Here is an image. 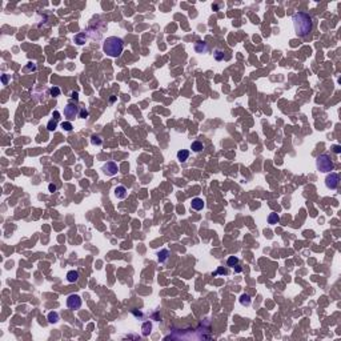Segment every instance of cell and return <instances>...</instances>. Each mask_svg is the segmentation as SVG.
<instances>
[{
  "label": "cell",
  "mask_w": 341,
  "mask_h": 341,
  "mask_svg": "<svg viewBox=\"0 0 341 341\" xmlns=\"http://www.w3.org/2000/svg\"><path fill=\"white\" fill-rule=\"evenodd\" d=\"M215 59L217 60V61L223 60V59H224V51H221V50H216V51H215Z\"/></svg>",
  "instance_id": "obj_25"
},
{
  "label": "cell",
  "mask_w": 341,
  "mask_h": 341,
  "mask_svg": "<svg viewBox=\"0 0 341 341\" xmlns=\"http://www.w3.org/2000/svg\"><path fill=\"white\" fill-rule=\"evenodd\" d=\"M235 272H237V273H240V272H241V268L236 265V268H235Z\"/></svg>",
  "instance_id": "obj_33"
},
{
  "label": "cell",
  "mask_w": 341,
  "mask_h": 341,
  "mask_svg": "<svg viewBox=\"0 0 341 341\" xmlns=\"http://www.w3.org/2000/svg\"><path fill=\"white\" fill-rule=\"evenodd\" d=\"M64 116L68 119V120H73L79 116V108L75 105V104H71L68 103L65 107H64Z\"/></svg>",
  "instance_id": "obj_6"
},
{
  "label": "cell",
  "mask_w": 341,
  "mask_h": 341,
  "mask_svg": "<svg viewBox=\"0 0 341 341\" xmlns=\"http://www.w3.org/2000/svg\"><path fill=\"white\" fill-rule=\"evenodd\" d=\"M54 116H55V120H57V119H59V112L55 111V112H54Z\"/></svg>",
  "instance_id": "obj_32"
},
{
  "label": "cell",
  "mask_w": 341,
  "mask_h": 341,
  "mask_svg": "<svg viewBox=\"0 0 341 341\" xmlns=\"http://www.w3.org/2000/svg\"><path fill=\"white\" fill-rule=\"evenodd\" d=\"M115 196L117 199H120V200H124L128 196V191H127V188L124 187V185H117L115 188Z\"/></svg>",
  "instance_id": "obj_9"
},
{
  "label": "cell",
  "mask_w": 341,
  "mask_h": 341,
  "mask_svg": "<svg viewBox=\"0 0 341 341\" xmlns=\"http://www.w3.org/2000/svg\"><path fill=\"white\" fill-rule=\"evenodd\" d=\"M103 172L107 176H115L119 172V167L116 165V163H113V161H108L103 165Z\"/></svg>",
  "instance_id": "obj_7"
},
{
  "label": "cell",
  "mask_w": 341,
  "mask_h": 341,
  "mask_svg": "<svg viewBox=\"0 0 341 341\" xmlns=\"http://www.w3.org/2000/svg\"><path fill=\"white\" fill-rule=\"evenodd\" d=\"M124 50V42L123 39L117 38V36H109L105 39L103 44V51L111 57H119Z\"/></svg>",
  "instance_id": "obj_2"
},
{
  "label": "cell",
  "mask_w": 341,
  "mask_h": 341,
  "mask_svg": "<svg viewBox=\"0 0 341 341\" xmlns=\"http://www.w3.org/2000/svg\"><path fill=\"white\" fill-rule=\"evenodd\" d=\"M191 149L193 151V152H196V153H199V152H201L204 149V145H203L201 141L196 140V141H193V143L191 144Z\"/></svg>",
  "instance_id": "obj_15"
},
{
  "label": "cell",
  "mask_w": 341,
  "mask_h": 341,
  "mask_svg": "<svg viewBox=\"0 0 341 341\" xmlns=\"http://www.w3.org/2000/svg\"><path fill=\"white\" fill-rule=\"evenodd\" d=\"M79 280V272L77 271H69L67 273V281L68 283H76Z\"/></svg>",
  "instance_id": "obj_13"
},
{
  "label": "cell",
  "mask_w": 341,
  "mask_h": 341,
  "mask_svg": "<svg viewBox=\"0 0 341 341\" xmlns=\"http://www.w3.org/2000/svg\"><path fill=\"white\" fill-rule=\"evenodd\" d=\"M169 256H171V253H169V251H168V249L160 251L159 253H157V260H159V263H165Z\"/></svg>",
  "instance_id": "obj_11"
},
{
  "label": "cell",
  "mask_w": 341,
  "mask_h": 341,
  "mask_svg": "<svg viewBox=\"0 0 341 341\" xmlns=\"http://www.w3.org/2000/svg\"><path fill=\"white\" fill-rule=\"evenodd\" d=\"M91 143L93 144V145H101L103 140H101V137H100V136H97V135H92V137H91Z\"/></svg>",
  "instance_id": "obj_19"
},
{
  "label": "cell",
  "mask_w": 341,
  "mask_h": 341,
  "mask_svg": "<svg viewBox=\"0 0 341 341\" xmlns=\"http://www.w3.org/2000/svg\"><path fill=\"white\" fill-rule=\"evenodd\" d=\"M316 168H317V171L323 172V173H328V172H332L335 169V164L332 161L329 155L323 153L317 156V159H316Z\"/></svg>",
  "instance_id": "obj_3"
},
{
  "label": "cell",
  "mask_w": 341,
  "mask_h": 341,
  "mask_svg": "<svg viewBox=\"0 0 341 341\" xmlns=\"http://www.w3.org/2000/svg\"><path fill=\"white\" fill-rule=\"evenodd\" d=\"M61 128H63L64 131H67V132H71L72 129H73V127H72V124L69 121H63L61 123Z\"/></svg>",
  "instance_id": "obj_23"
},
{
  "label": "cell",
  "mask_w": 341,
  "mask_h": 341,
  "mask_svg": "<svg viewBox=\"0 0 341 341\" xmlns=\"http://www.w3.org/2000/svg\"><path fill=\"white\" fill-rule=\"evenodd\" d=\"M191 208H192L193 211H201L203 208H204V201H203V199L195 197L193 200H192V203H191Z\"/></svg>",
  "instance_id": "obj_10"
},
{
  "label": "cell",
  "mask_w": 341,
  "mask_h": 341,
  "mask_svg": "<svg viewBox=\"0 0 341 341\" xmlns=\"http://www.w3.org/2000/svg\"><path fill=\"white\" fill-rule=\"evenodd\" d=\"M35 69H36L35 63H28V65L24 68V71H35Z\"/></svg>",
  "instance_id": "obj_27"
},
{
  "label": "cell",
  "mask_w": 341,
  "mask_h": 341,
  "mask_svg": "<svg viewBox=\"0 0 341 341\" xmlns=\"http://www.w3.org/2000/svg\"><path fill=\"white\" fill-rule=\"evenodd\" d=\"M75 42L77 44H84L85 43V34H79L75 36Z\"/></svg>",
  "instance_id": "obj_21"
},
{
  "label": "cell",
  "mask_w": 341,
  "mask_h": 341,
  "mask_svg": "<svg viewBox=\"0 0 341 341\" xmlns=\"http://www.w3.org/2000/svg\"><path fill=\"white\" fill-rule=\"evenodd\" d=\"M88 111L85 109V108H81V109H80V112H79V117L80 119H87L88 117Z\"/></svg>",
  "instance_id": "obj_26"
},
{
  "label": "cell",
  "mask_w": 341,
  "mask_h": 341,
  "mask_svg": "<svg viewBox=\"0 0 341 341\" xmlns=\"http://www.w3.org/2000/svg\"><path fill=\"white\" fill-rule=\"evenodd\" d=\"M3 84H7V76L6 75L3 76Z\"/></svg>",
  "instance_id": "obj_34"
},
{
  "label": "cell",
  "mask_w": 341,
  "mask_h": 341,
  "mask_svg": "<svg viewBox=\"0 0 341 341\" xmlns=\"http://www.w3.org/2000/svg\"><path fill=\"white\" fill-rule=\"evenodd\" d=\"M332 149H333V152H335V153H337V155L341 153V147L340 145H333V147H332Z\"/></svg>",
  "instance_id": "obj_28"
},
{
  "label": "cell",
  "mask_w": 341,
  "mask_h": 341,
  "mask_svg": "<svg viewBox=\"0 0 341 341\" xmlns=\"http://www.w3.org/2000/svg\"><path fill=\"white\" fill-rule=\"evenodd\" d=\"M188 157H189V151H188V149H180V151L177 152V159H179V161L185 163L187 160H188Z\"/></svg>",
  "instance_id": "obj_12"
},
{
  "label": "cell",
  "mask_w": 341,
  "mask_h": 341,
  "mask_svg": "<svg viewBox=\"0 0 341 341\" xmlns=\"http://www.w3.org/2000/svg\"><path fill=\"white\" fill-rule=\"evenodd\" d=\"M48 189H50V192H55L56 189H57V187H56L55 184H50V185H48Z\"/></svg>",
  "instance_id": "obj_30"
},
{
  "label": "cell",
  "mask_w": 341,
  "mask_h": 341,
  "mask_svg": "<svg viewBox=\"0 0 341 341\" xmlns=\"http://www.w3.org/2000/svg\"><path fill=\"white\" fill-rule=\"evenodd\" d=\"M208 50H209V47H208V44L205 42L199 40V42L195 43V51L197 52V54H207Z\"/></svg>",
  "instance_id": "obj_8"
},
{
  "label": "cell",
  "mask_w": 341,
  "mask_h": 341,
  "mask_svg": "<svg viewBox=\"0 0 341 341\" xmlns=\"http://www.w3.org/2000/svg\"><path fill=\"white\" fill-rule=\"evenodd\" d=\"M251 303H252V299H251L249 295L243 293L241 296H240V304H241L243 307H249Z\"/></svg>",
  "instance_id": "obj_14"
},
{
  "label": "cell",
  "mask_w": 341,
  "mask_h": 341,
  "mask_svg": "<svg viewBox=\"0 0 341 341\" xmlns=\"http://www.w3.org/2000/svg\"><path fill=\"white\" fill-rule=\"evenodd\" d=\"M151 332H152V324L149 321H145V323L143 324V327H141V333L144 336H148Z\"/></svg>",
  "instance_id": "obj_17"
},
{
  "label": "cell",
  "mask_w": 341,
  "mask_h": 341,
  "mask_svg": "<svg viewBox=\"0 0 341 341\" xmlns=\"http://www.w3.org/2000/svg\"><path fill=\"white\" fill-rule=\"evenodd\" d=\"M71 97L75 101H77V100H79V93H77V92H75V91H73V92L71 93Z\"/></svg>",
  "instance_id": "obj_29"
},
{
  "label": "cell",
  "mask_w": 341,
  "mask_h": 341,
  "mask_svg": "<svg viewBox=\"0 0 341 341\" xmlns=\"http://www.w3.org/2000/svg\"><path fill=\"white\" fill-rule=\"evenodd\" d=\"M340 184V176L336 172H329V175L325 177V187L328 189H336Z\"/></svg>",
  "instance_id": "obj_4"
},
{
  "label": "cell",
  "mask_w": 341,
  "mask_h": 341,
  "mask_svg": "<svg viewBox=\"0 0 341 341\" xmlns=\"http://www.w3.org/2000/svg\"><path fill=\"white\" fill-rule=\"evenodd\" d=\"M56 127H57V121H56V120H50V121H48V124H47V129L51 131V132L55 131Z\"/></svg>",
  "instance_id": "obj_22"
},
{
  "label": "cell",
  "mask_w": 341,
  "mask_h": 341,
  "mask_svg": "<svg viewBox=\"0 0 341 341\" xmlns=\"http://www.w3.org/2000/svg\"><path fill=\"white\" fill-rule=\"evenodd\" d=\"M50 93H51V96H54V97H57V96H60V88L59 87H52L50 89Z\"/></svg>",
  "instance_id": "obj_24"
},
{
  "label": "cell",
  "mask_w": 341,
  "mask_h": 341,
  "mask_svg": "<svg viewBox=\"0 0 341 341\" xmlns=\"http://www.w3.org/2000/svg\"><path fill=\"white\" fill-rule=\"evenodd\" d=\"M279 221H280V216L276 213V212H272V213H269V216H268V224L275 225V224H277Z\"/></svg>",
  "instance_id": "obj_16"
},
{
  "label": "cell",
  "mask_w": 341,
  "mask_h": 341,
  "mask_svg": "<svg viewBox=\"0 0 341 341\" xmlns=\"http://www.w3.org/2000/svg\"><path fill=\"white\" fill-rule=\"evenodd\" d=\"M295 32L299 38H307L313 30V18L307 12H296L292 18Z\"/></svg>",
  "instance_id": "obj_1"
},
{
  "label": "cell",
  "mask_w": 341,
  "mask_h": 341,
  "mask_svg": "<svg viewBox=\"0 0 341 341\" xmlns=\"http://www.w3.org/2000/svg\"><path fill=\"white\" fill-rule=\"evenodd\" d=\"M227 264H228V267H236L239 264V259L235 257V256H231V257L227 260Z\"/></svg>",
  "instance_id": "obj_20"
},
{
  "label": "cell",
  "mask_w": 341,
  "mask_h": 341,
  "mask_svg": "<svg viewBox=\"0 0 341 341\" xmlns=\"http://www.w3.org/2000/svg\"><path fill=\"white\" fill-rule=\"evenodd\" d=\"M57 321H59L57 312H50V313H48V323H50V324H56Z\"/></svg>",
  "instance_id": "obj_18"
},
{
  "label": "cell",
  "mask_w": 341,
  "mask_h": 341,
  "mask_svg": "<svg viewBox=\"0 0 341 341\" xmlns=\"http://www.w3.org/2000/svg\"><path fill=\"white\" fill-rule=\"evenodd\" d=\"M81 297H80L79 295H69L67 299V307L69 308V309L72 311H77L80 309V307H81Z\"/></svg>",
  "instance_id": "obj_5"
},
{
  "label": "cell",
  "mask_w": 341,
  "mask_h": 341,
  "mask_svg": "<svg viewBox=\"0 0 341 341\" xmlns=\"http://www.w3.org/2000/svg\"><path fill=\"white\" fill-rule=\"evenodd\" d=\"M217 273H221V275H228V271H227V269H223V268H219V271L216 272L215 275H217Z\"/></svg>",
  "instance_id": "obj_31"
}]
</instances>
